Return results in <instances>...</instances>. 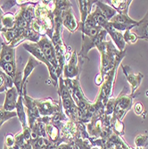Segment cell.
Instances as JSON below:
<instances>
[{
  "label": "cell",
  "mask_w": 148,
  "mask_h": 149,
  "mask_svg": "<svg viewBox=\"0 0 148 149\" xmlns=\"http://www.w3.org/2000/svg\"><path fill=\"white\" fill-rule=\"evenodd\" d=\"M97 48L101 55L100 74L104 79L107 72L111 71L115 65L120 63L122 58L126 55V50L120 52L112 41H104L99 44Z\"/></svg>",
  "instance_id": "1"
},
{
  "label": "cell",
  "mask_w": 148,
  "mask_h": 149,
  "mask_svg": "<svg viewBox=\"0 0 148 149\" xmlns=\"http://www.w3.org/2000/svg\"><path fill=\"white\" fill-rule=\"evenodd\" d=\"M58 94L62 102L63 113L68 119L74 123H84V115L74 102L68 88L64 84L63 78L62 76L58 79Z\"/></svg>",
  "instance_id": "2"
},
{
  "label": "cell",
  "mask_w": 148,
  "mask_h": 149,
  "mask_svg": "<svg viewBox=\"0 0 148 149\" xmlns=\"http://www.w3.org/2000/svg\"><path fill=\"white\" fill-rule=\"evenodd\" d=\"M81 32H82V44H81V50H80L79 56L82 59H88V52L94 47H97L99 44L104 41L107 32L98 25L89 30L83 31Z\"/></svg>",
  "instance_id": "3"
},
{
  "label": "cell",
  "mask_w": 148,
  "mask_h": 149,
  "mask_svg": "<svg viewBox=\"0 0 148 149\" xmlns=\"http://www.w3.org/2000/svg\"><path fill=\"white\" fill-rule=\"evenodd\" d=\"M63 81H64V84L66 85V87L68 88L74 102L77 104V106L79 108V110L81 111V113H83L84 123H85L86 113L88 111L92 103L87 98V97L84 95V92L81 88V86H80L79 76L75 79H63Z\"/></svg>",
  "instance_id": "4"
},
{
  "label": "cell",
  "mask_w": 148,
  "mask_h": 149,
  "mask_svg": "<svg viewBox=\"0 0 148 149\" xmlns=\"http://www.w3.org/2000/svg\"><path fill=\"white\" fill-rule=\"evenodd\" d=\"M23 47L24 49H26L30 54H31L32 56H34L38 61H39L40 63H42L44 64L47 65V69L49 71V74H50V78L52 79V84L54 85V87L58 88V76L56 73V71L55 70V68L49 63V62L47 60L46 56H44L43 52L41 51L38 46L37 43H23Z\"/></svg>",
  "instance_id": "5"
},
{
  "label": "cell",
  "mask_w": 148,
  "mask_h": 149,
  "mask_svg": "<svg viewBox=\"0 0 148 149\" xmlns=\"http://www.w3.org/2000/svg\"><path fill=\"white\" fill-rule=\"evenodd\" d=\"M37 44H38V47L43 52L47 60L49 62V63L56 71L58 78H60L63 74V72L61 71L60 67H59L57 58H56V49H55V47H54V45L51 41V39L47 36H43V37H41V38H40V40Z\"/></svg>",
  "instance_id": "6"
},
{
  "label": "cell",
  "mask_w": 148,
  "mask_h": 149,
  "mask_svg": "<svg viewBox=\"0 0 148 149\" xmlns=\"http://www.w3.org/2000/svg\"><path fill=\"white\" fill-rule=\"evenodd\" d=\"M39 114L41 117L52 116L56 113L63 112L61 100H54L51 97L35 99Z\"/></svg>",
  "instance_id": "7"
},
{
  "label": "cell",
  "mask_w": 148,
  "mask_h": 149,
  "mask_svg": "<svg viewBox=\"0 0 148 149\" xmlns=\"http://www.w3.org/2000/svg\"><path fill=\"white\" fill-rule=\"evenodd\" d=\"M22 98H23V104L27 109V118H28V126L31 129L34 124L37 123V120L41 117L39 114L38 106L36 104L35 99L31 98L27 95L26 86L23 87L22 92Z\"/></svg>",
  "instance_id": "8"
},
{
  "label": "cell",
  "mask_w": 148,
  "mask_h": 149,
  "mask_svg": "<svg viewBox=\"0 0 148 149\" xmlns=\"http://www.w3.org/2000/svg\"><path fill=\"white\" fill-rule=\"evenodd\" d=\"M133 98L134 96H128V95H123V91L119 95V97L115 98V108L114 112L113 113V116L122 120L125 114L128 113V111L131 108L133 104Z\"/></svg>",
  "instance_id": "9"
},
{
  "label": "cell",
  "mask_w": 148,
  "mask_h": 149,
  "mask_svg": "<svg viewBox=\"0 0 148 149\" xmlns=\"http://www.w3.org/2000/svg\"><path fill=\"white\" fill-rule=\"evenodd\" d=\"M63 79H75L79 75V69L78 66V55L76 51H72L71 57L63 67Z\"/></svg>",
  "instance_id": "10"
},
{
  "label": "cell",
  "mask_w": 148,
  "mask_h": 149,
  "mask_svg": "<svg viewBox=\"0 0 148 149\" xmlns=\"http://www.w3.org/2000/svg\"><path fill=\"white\" fill-rule=\"evenodd\" d=\"M62 21L63 26L68 30L71 33H74L77 30H79V22L73 15L72 5L66 7L62 13Z\"/></svg>",
  "instance_id": "11"
},
{
  "label": "cell",
  "mask_w": 148,
  "mask_h": 149,
  "mask_svg": "<svg viewBox=\"0 0 148 149\" xmlns=\"http://www.w3.org/2000/svg\"><path fill=\"white\" fill-rule=\"evenodd\" d=\"M122 70H123V72L128 79V81L131 86V95L134 96L136 90L138 88V87L141 84V81L144 78V75L141 73L134 74L128 65H122Z\"/></svg>",
  "instance_id": "12"
},
{
  "label": "cell",
  "mask_w": 148,
  "mask_h": 149,
  "mask_svg": "<svg viewBox=\"0 0 148 149\" xmlns=\"http://www.w3.org/2000/svg\"><path fill=\"white\" fill-rule=\"evenodd\" d=\"M19 93L17 91V88L13 86V88L6 90V99L3 105V110L6 112H13V110L15 109L17 100L19 97Z\"/></svg>",
  "instance_id": "13"
},
{
  "label": "cell",
  "mask_w": 148,
  "mask_h": 149,
  "mask_svg": "<svg viewBox=\"0 0 148 149\" xmlns=\"http://www.w3.org/2000/svg\"><path fill=\"white\" fill-rule=\"evenodd\" d=\"M8 63H16L15 48L7 45L5 41L2 42L0 52V67Z\"/></svg>",
  "instance_id": "14"
},
{
  "label": "cell",
  "mask_w": 148,
  "mask_h": 149,
  "mask_svg": "<svg viewBox=\"0 0 148 149\" xmlns=\"http://www.w3.org/2000/svg\"><path fill=\"white\" fill-rule=\"evenodd\" d=\"M104 31H106L107 33H109L110 36L112 37L113 40L114 41V43L117 45V47H118V50L120 52H122L125 50V45H126V42L124 40V38H123V34L120 32V31H116L115 29H113V27L112 26L111 22H109L108 24H107L104 28Z\"/></svg>",
  "instance_id": "15"
},
{
  "label": "cell",
  "mask_w": 148,
  "mask_h": 149,
  "mask_svg": "<svg viewBox=\"0 0 148 149\" xmlns=\"http://www.w3.org/2000/svg\"><path fill=\"white\" fill-rule=\"evenodd\" d=\"M79 7L80 13V22H79V29L81 30L84 26V23L91 13V7L94 4H96L97 1H88V0H79L77 1Z\"/></svg>",
  "instance_id": "16"
},
{
  "label": "cell",
  "mask_w": 148,
  "mask_h": 149,
  "mask_svg": "<svg viewBox=\"0 0 148 149\" xmlns=\"http://www.w3.org/2000/svg\"><path fill=\"white\" fill-rule=\"evenodd\" d=\"M132 30L138 38L148 40V11L145 16L141 21H139L138 25Z\"/></svg>",
  "instance_id": "17"
},
{
  "label": "cell",
  "mask_w": 148,
  "mask_h": 149,
  "mask_svg": "<svg viewBox=\"0 0 148 149\" xmlns=\"http://www.w3.org/2000/svg\"><path fill=\"white\" fill-rule=\"evenodd\" d=\"M40 63L39 61H38L34 56H30L28 59V62H27L25 67L23 68V79H22V84L23 87L27 85V79H28L29 76L31 74V72H33V70L36 68L37 66H38Z\"/></svg>",
  "instance_id": "18"
},
{
  "label": "cell",
  "mask_w": 148,
  "mask_h": 149,
  "mask_svg": "<svg viewBox=\"0 0 148 149\" xmlns=\"http://www.w3.org/2000/svg\"><path fill=\"white\" fill-rule=\"evenodd\" d=\"M15 109H16L17 117H18L20 123L22 124V129L27 127V126H28V123H27V114H26V112H25V109H24L22 95V96H19V97H18Z\"/></svg>",
  "instance_id": "19"
},
{
  "label": "cell",
  "mask_w": 148,
  "mask_h": 149,
  "mask_svg": "<svg viewBox=\"0 0 148 149\" xmlns=\"http://www.w3.org/2000/svg\"><path fill=\"white\" fill-rule=\"evenodd\" d=\"M46 130H47V139L56 145V143L60 140V130L58 127L55 124H53L52 123H49L46 124Z\"/></svg>",
  "instance_id": "20"
},
{
  "label": "cell",
  "mask_w": 148,
  "mask_h": 149,
  "mask_svg": "<svg viewBox=\"0 0 148 149\" xmlns=\"http://www.w3.org/2000/svg\"><path fill=\"white\" fill-rule=\"evenodd\" d=\"M111 22H117V23H120V24H124L127 25L129 27H130L131 29H134L135 27L138 25V22L134 21L133 19H131L129 15H116L115 16H113L111 21Z\"/></svg>",
  "instance_id": "21"
},
{
  "label": "cell",
  "mask_w": 148,
  "mask_h": 149,
  "mask_svg": "<svg viewBox=\"0 0 148 149\" xmlns=\"http://www.w3.org/2000/svg\"><path fill=\"white\" fill-rule=\"evenodd\" d=\"M96 5L100 9L101 13H103V15L107 20H108L109 22L111 21V19L113 16H115L117 15V12H116V10L113 7L110 6L109 5H107L105 3H103L102 1H97L96 2Z\"/></svg>",
  "instance_id": "22"
},
{
  "label": "cell",
  "mask_w": 148,
  "mask_h": 149,
  "mask_svg": "<svg viewBox=\"0 0 148 149\" xmlns=\"http://www.w3.org/2000/svg\"><path fill=\"white\" fill-rule=\"evenodd\" d=\"M109 4L112 5V7H113L116 12H118L120 15H128L129 12V6L132 1H115V0H112V1H108Z\"/></svg>",
  "instance_id": "23"
},
{
  "label": "cell",
  "mask_w": 148,
  "mask_h": 149,
  "mask_svg": "<svg viewBox=\"0 0 148 149\" xmlns=\"http://www.w3.org/2000/svg\"><path fill=\"white\" fill-rule=\"evenodd\" d=\"M13 87V79L7 76L3 71L0 70V93L8 90Z\"/></svg>",
  "instance_id": "24"
},
{
  "label": "cell",
  "mask_w": 148,
  "mask_h": 149,
  "mask_svg": "<svg viewBox=\"0 0 148 149\" xmlns=\"http://www.w3.org/2000/svg\"><path fill=\"white\" fill-rule=\"evenodd\" d=\"M15 15L12 13H5L2 19L3 29H12L15 27Z\"/></svg>",
  "instance_id": "25"
},
{
  "label": "cell",
  "mask_w": 148,
  "mask_h": 149,
  "mask_svg": "<svg viewBox=\"0 0 148 149\" xmlns=\"http://www.w3.org/2000/svg\"><path fill=\"white\" fill-rule=\"evenodd\" d=\"M1 68L3 69V72L12 79L15 77L17 72V67H16V63H8L4 64Z\"/></svg>",
  "instance_id": "26"
},
{
  "label": "cell",
  "mask_w": 148,
  "mask_h": 149,
  "mask_svg": "<svg viewBox=\"0 0 148 149\" xmlns=\"http://www.w3.org/2000/svg\"><path fill=\"white\" fill-rule=\"evenodd\" d=\"M135 144L138 148H143L148 144V136L145 134H139L135 139Z\"/></svg>",
  "instance_id": "27"
},
{
  "label": "cell",
  "mask_w": 148,
  "mask_h": 149,
  "mask_svg": "<svg viewBox=\"0 0 148 149\" xmlns=\"http://www.w3.org/2000/svg\"><path fill=\"white\" fill-rule=\"evenodd\" d=\"M123 38L125 42L129 43V44H133L135 43L138 40V36L134 33V32H130V31H126L125 33L123 34Z\"/></svg>",
  "instance_id": "28"
},
{
  "label": "cell",
  "mask_w": 148,
  "mask_h": 149,
  "mask_svg": "<svg viewBox=\"0 0 148 149\" xmlns=\"http://www.w3.org/2000/svg\"><path fill=\"white\" fill-rule=\"evenodd\" d=\"M22 131L23 134V138H24L25 142L28 144H31V129L29 126H27V127L23 128Z\"/></svg>",
  "instance_id": "29"
},
{
  "label": "cell",
  "mask_w": 148,
  "mask_h": 149,
  "mask_svg": "<svg viewBox=\"0 0 148 149\" xmlns=\"http://www.w3.org/2000/svg\"><path fill=\"white\" fill-rule=\"evenodd\" d=\"M17 5V1H0V6L3 12L7 11L8 9L12 8L13 6H15Z\"/></svg>",
  "instance_id": "30"
},
{
  "label": "cell",
  "mask_w": 148,
  "mask_h": 149,
  "mask_svg": "<svg viewBox=\"0 0 148 149\" xmlns=\"http://www.w3.org/2000/svg\"><path fill=\"white\" fill-rule=\"evenodd\" d=\"M15 136L12 134H7L6 136V139H5V145L7 146V147H11L15 145Z\"/></svg>",
  "instance_id": "31"
},
{
  "label": "cell",
  "mask_w": 148,
  "mask_h": 149,
  "mask_svg": "<svg viewBox=\"0 0 148 149\" xmlns=\"http://www.w3.org/2000/svg\"><path fill=\"white\" fill-rule=\"evenodd\" d=\"M15 144L22 146L25 143V140H24V138H23V134H22V131L19 132L18 134H16L15 136Z\"/></svg>",
  "instance_id": "32"
},
{
  "label": "cell",
  "mask_w": 148,
  "mask_h": 149,
  "mask_svg": "<svg viewBox=\"0 0 148 149\" xmlns=\"http://www.w3.org/2000/svg\"><path fill=\"white\" fill-rule=\"evenodd\" d=\"M134 111H135V113L138 115H141L144 113V106L141 103H137L135 105V108H134Z\"/></svg>",
  "instance_id": "33"
},
{
  "label": "cell",
  "mask_w": 148,
  "mask_h": 149,
  "mask_svg": "<svg viewBox=\"0 0 148 149\" xmlns=\"http://www.w3.org/2000/svg\"><path fill=\"white\" fill-rule=\"evenodd\" d=\"M56 149H73V146L67 144V143H62L58 146H56Z\"/></svg>",
  "instance_id": "34"
},
{
  "label": "cell",
  "mask_w": 148,
  "mask_h": 149,
  "mask_svg": "<svg viewBox=\"0 0 148 149\" xmlns=\"http://www.w3.org/2000/svg\"><path fill=\"white\" fill-rule=\"evenodd\" d=\"M3 16H4V12H3V10L1 9V6H0V25H2V19H3Z\"/></svg>",
  "instance_id": "35"
},
{
  "label": "cell",
  "mask_w": 148,
  "mask_h": 149,
  "mask_svg": "<svg viewBox=\"0 0 148 149\" xmlns=\"http://www.w3.org/2000/svg\"><path fill=\"white\" fill-rule=\"evenodd\" d=\"M91 149H100V148H99V147H97V146H93Z\"/></svg>",
  "instance_id": "36"
},
{
  "label": "cell",
  "mask_w": 148,
  "mask_h": 149,
  "mask_svg": "<svg viewBox=\"0 0 148 149\" xmlns=\"http://www.w3.org/2000/svg\"><path fill=\"white\" fill-rule=\"evenodd\" d=\"M2 29H3V26L0 25V33H1V31H2Z\"/></svg>",
  "instance_id": "37"
},
{
  "label": "cell",
  "mask_w": 148,
  "mask_h": 149,
  "mask_svg": "<svg viewBox=\"0 0 148 149\" xmlns=\"http://www.w3.org/2000/svg\"><path fill=\"white\" fill-rule=\"evenodd\" d=\"M7 149H15L13 146H11V147H7Z\"/></svg>",
  "instance_id": "38"
},
{
  "label": "cell",
  "mask_w": 148,
  "mask_h": 149,
  "mask_svg": "<svg viewBox=\"0 0 148 149\" xmlns=\"http://www.w3.org/2000/svg\"><path fill=\"white\" fill-rule=\"evenodd\" d=\"M3 149H7V146H6V145H4V148Z\"/></svg>",
  "instance_id": "39"
},
{
  "label": "cell",
  "mask_w": 148,
  "mask_h": 149,
  "mask_svg": "<svg viewBox=\"0 0 148 149\" xmlns=\"http://www.w3.org/2000/svg\"><path fill=\"white\" fill-rule=\"evenodd\" d=\"M139 149H143V148H139Z\"/></svg>",
  "instance_id": "40"
},
{
  "label": "cell",
  "mask_w": 148,
  "mask_h": 149,
  "mask_svg": "<svg viewBox=\"0 0 148 149\" xmlns=\"http://www.w3.org/2000/svg\"><path fill=\"white\" fill-rule=\"evenodd\" d=\"M146 41H147V42H148V40H146Z\"/></svg>",
  "instance_id": "41"
}]
</instances>
